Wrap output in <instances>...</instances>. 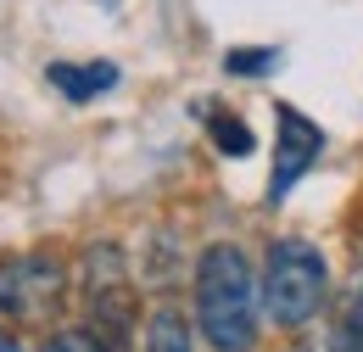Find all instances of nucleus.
<instances>
[{
    "label": "nucleus",
    "instance_id": "11",
    "mask_svg": "<svg viewBox=\"0 0 363 352\" xmlns=\"http://www.w3.org/2000/svg\"><path fill=\"white\" fill-rule=\"evenodd\" d=\"M0 352H23V347H17V336H6V330H0Z\"/></svg>",
    "mask_w": 363,
    "mask_h": 352
},
{
    "label": "nucleus",
    "instance_id": "7",
    "mask_svg": "<svg viewBox=\"0 0 363 352\" xmlns=\"http://www.w3.org/2000/svg\"><path fill=\"white\" fill-rule=\"evenodd\" d=\"M145 352H196L190 347V324L179 308H157L145 324Z\"/></svg>",
    "mask_w": 363,
    "mask_h": 352
},
{
    "label": "nucleus",
    "instance_id": "1",
    "mask_svg": "<svg viewBox=\"0 0 363 352\" xmlns=\"http://www.w3.org/2000/svg\"><path fill=\"white\" fill-rule=\"evenodd\" d=\"M257 268L240 246L213 241L196 258V324L213 352H252L257 347Z\"/></svg>",
    "mask_w": 363,
    "mask_h": 352
},
{
    "label": "nucleus",
    "instance_id": "5",
    "mask_svg": "<svg viewBox=\"0 0 363 352\" xmlns=\"http://www.w3.org/2000/svg\"><path fill=\"white\" fill-rule=\"evenodd\" d=\"M274 123H279V145H274L269 202H285V196H291V185L318 163V151H324V129H318L308 112H296V106H279V112H274Z\"/></svg>",
    "mask_w": 363,
    "mask_h": 352
},
{
    "label": "nucleus",
    "instance_id": "12",
    "mask_svg": "<svg viewBox=\"0 0 363 352\" xmlns=\"http://www.w3.org/2000/svg\"><path fill=\"white\" fill-rule=\"evenodd\" d=\"M352 324H363V291H358V302H352Z\"/></svg>",
    "mask_w": 363,
    "mask_h": 352
},
{
    "label": "nucleus",
    "instance_id": "4",
    "mask_svg": "<svg viewBox=\"0 0 363 352\" xmlns=\"http://www.w3.org/2000/svg\"><path fill=\"white\" fill-rule=\"evenodd\" d=\"M67 291V268L56 258H17L0 268V313L11 319H50Z\"/></svg>",
    "mask_w": 363,
    "mask_h": 352
},
{
    "label": "nucleus",
    "instance_id": "6",
    "mask_svg": "<svg viewBox=\"0 0 363 352\" xmlns=\"http://www.w3.org/2000/svg\"><path fill=\"white\" fill-rule=\"evenodd\" d=\"M45 79L62 89L73 106H84V101H95L101 89L118 84V67H112V62H50Z\"/></svg>",
    "mask_w": 363,
    "mask_h": 352
},
{
    "label": "nucleus",
    "instance_id": "3",
    "mask_svg": "<svg viewBox=\"0 0 363 352\" xmlns=\"http://www.w3.org/2000/svg\"><path fill=\"white\" fill-rule=\"evenodd\" d=\"M84 297H90V313H95V330L123 352L129 341V324H135V297H129V280H123V252L118 246H90L84 258Z\"/></svg>",
    "mask_w": 363,
    "mask_h": 352
},
{
    "label": "nucleus",
    "instance_id": "2",
    "mask_svg": "<svg viewBox=\"0 0 363 352\" xmlns=\"http://www.w3.org/2000/svg\"><path fill=\"white\" fill-rule=\"evenodd\" d=\"M263 308L279 330H302L324 297H330V268H324V252L302 235H285L269 246V263H263Z\"/></svg>",
    "mask_w": 363,
    "mask_h": 352
},
{
    "label": "nucleus",
    "instance_id": "8",
    "mask_svg": "<svg viewBox=\"0 0 363 352\" xmlns=\"http://www.w3.org/2000/svg\"><path fill=\"white\" fill-rule=\"evenodd\" d=\"M207 134L224 157H252V129L235 118V112H207Z\"/></svg>",
    "mask_w": 363,
    "mask_h": 352
},
{
    "label": "nucleus",
    "instance_id": "9",
    "mask_svg": "<svg viewBox=\"0 0 363 352\" xmlns=\"http://www.w3.org/2000/svg\"><path fill=\"white\" fill-rule=\"evenodd\" d=\"M224 67L235 73V79H263V73L279 67V50H274V45H235V50L224 56Z\"/></svg>",
    "mask_w": 363,
    "mask_h": 352
},
{
    "label": "nucleus",
    "instance_id": "10",
    "mask_svg": "<svg viewBox=\"0 0 363 352\" xmlns=\"http://www.w3.org/2000/svg\"><path fill=\"white\" fill-rule=\"evenodd\" d=\"M40 352H118V347H112L95 324H79V330H56Z\"/></svg>",
    "mask_w": 363,
    "mask_h": 352
}]
</instances>
